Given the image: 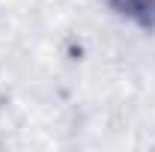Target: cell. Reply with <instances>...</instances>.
<instances>
[{
    "label": "cell",
    "instance_id": "cell-1",
    "mask_svg": "<svg viewBox=\"0 0 155 152\" xmlns=\"http://www.w3.org/2000/svg\"><path fill=\"white\" fill-rule=\"evenodd\" d=\"M119 18L137 24L140 30H155V0H104Z\"/></svg>",
    "mask_w": 155,
    "mask_h": 152
}]
</instances>
